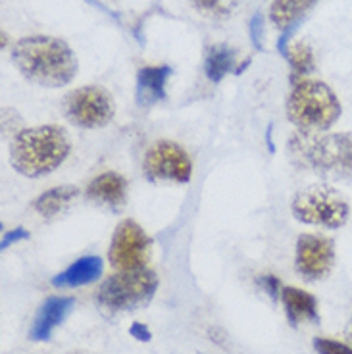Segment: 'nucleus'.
Masks as SVG:
<instances>
[{
  "label": "nucleus",
  "mask_w": 352,
  "mask_h": 354,
  "mask_svg": "<svg viewBox=\"0 0 352 354\" xmlns=\"http://www.w3.org/2000/svg\"><path fill=\"white\" fill-rule=\"evenodd\" d=\"M80 195V189L73 185L54 187L50 191H46L35 201V210L43 218H54L56 214H60L64 208H68Z\"/></svg>",
  "instance_id": "obj_17"
},
{
  "label": "nucleus",
  "mask_w": 352,
  "mask_h": 354,
  "mask_svg": "<svg viewBox=\"0 0 352 354\" xmlns=\"http://www.w3.org/2000/svg\"><path fill=\"white\" fill-rule=\"evenodd\" d=\"M12 62L27 81L48 88L68 85L77 73V60L62 39L33 35L12 46Z\"/></svg>",
  "instance_id": "obj_1"
},
{
  "label": "nucleus",
  "mask_w": 352,
  "mask_h": 354,
  "mask_svg": "<svg viewBox=\"0 0 352 354\" xmlns=\"http://www.w3.org/2000/svg\"><path fill=\"white\" fill-rule=\"evenodd\" d=\"M64 115L71 124L85 129L104 127L112 122L115 114V106L112 97L104 88L89 85L80 87L66 95L62 104Z\"/></svg>",
  "instance_id": "obj_7"
},
{
  "label": "nucleus",
  "mask_w": 352,
  "mask_h": 354,
  "mask_svg": "<svg viewBox=\"0 0 352 354\" xmlns=\"http://www.w3.org/2000/svg\"><path fill=\"white\" fill-rule=\"evenodd\" d=\"M287 115L300 131L322 133L337 124L341 102L326 83L302 80L293 85L287 100Z\"/></svg>",
  "instance_id": "obj_4"
},
{
  "label": "nucleus",
  "mask_w": 352,
  "mask_h": 354,
  "mask_svg": "<svg viewBox=\"0 0 352 354\" xmlns=\"http://www.w3.org/2000/svg\"><path fill=\"white\" fill-rule=\"evenodd\" d=\"M258 285L272 297L273 301H277V299L281 297L283 285L275 275H260V277H258Z\"/></svg>",
  "instance_id": "obj_22"
},
{
  "label": "nucleus",
  "mask_w": 352,
  "mask_h": 354,
  "mask_svg": "<svg viewBox=\"0 0 352 354\" xmlns=\"http://www.w3.org/2000/svg\"><path fill=\"white\" fill-rule=\"evenodd\" d=\"M158 287V277L150 270L120 272L110 275L98 289V302L108 312H127V310L147 306Z\"/></svg>",
  "instance_id": "obj_6"
},
{
  "label": "nucleus",
  "mask_w": 352,
  "mask_h": 354,
  "mask_svg": "<svg viewBox=\"0 0 352 354\" xmlns=\"http://www.w3.org/2000/svg\"><path fill=\"white\" fill-rule=\"evenodd\" d=\"M71 308H73V299H68V297L46 299L33 319V326L29 329V339L31 341H48L53 337L54 329L70 316Z\"/></svg>",
  "instance_id": "obj_11"
},
{
  "label": "nucleus",
  "mask_w": 352,
  "mask_h": 354,
  "mask_svg": "<svg viewBox=\"0 0 352 354\" xmlns=\"http://www.w3.org/2000/svg\"><path fill=\"white\" fill-rule=\"evenodd\" d=\"M287 60H289L290 68H293V80L297 77V75H306L310 71L314 70V53H312V48H310V44L306 43H295L287 46V50L283 54Z\"/></svg>",
  "instance_id": "obj_20"
},
{
  "label": "nucleus",
  "mask_w": 352,
  "mask_h": 354,
  "mask_svg": "<svg viewBox=\"0 0 352 354\" xmlns=\"http://www.w3.org/2000/svg\"><path fill=\"white\" fill-rule=\"evenodd\" d=\"M290 162L335 181H352V133L297 131L287 142Z\"/></svg>",
  "instance_id": "obj_2"
},
{
  "label": "nucleus",
  "mask_w": 352,
  "mask_h": 354,
  "mask_svg": "<svg viewBox=\"0 0 352 354\" xmlns=\"http://www.w3.org/2000/svg\"><path fill=\"white\" fill-rule=\"evenodd\" d=\"M150 239L139 223L133 220L122 221L115 227L108 250L110 264L120 272L142 270L149 262Z\"/></svg>",
  "instance_id": "obj_8"
},
{
  "label": "nucleus",
  "mask_w": 352,
  "mask_h": 354,
  "mask_svg": "<svg viewBox=\"0 0 352 354\" xmlns=\"http://www.w3.org/2000/svg\"><path fill=\"white\" fill-rule=\"evenodd\" d=\"M293 216L302 223L339 230L349 221L351 204L335 187L310 185L295 195L290 204Z\"/></svg>",
  "instance_id": "obj_5"
},
{
  "label": "nucleus",
  "mask_w": 352,
  "mask_h": 354,
  "mask_svg": "<svg viewBox=\"0 0 352 354\" xmlns=\"http://www.w3.org/2000/svg\"><path fill=\"white\" fill-rule=\"evenodd\" d=\"M102 274V260L98 257H83L68 266L62 274H58L53 279L56 287H81L97 281Z\"/></svg>",
  "instance_id": "obj_15"
},
{
  "label": "nucleus",
  "mask_w": 352,
  "mask_h": 354,
  "mask_svg": "<svg viewBox=\"0 0 352 354\" xmlns=\"http://www.w3.org/2000/svg\"><path fill=\"white\" fill-rule=\"evenodd\" d=\"M281 302L293 328L304 322H317V301L314 295L297 287H283Z\"/></svg>",
  "instance_id": "obj_13"
},
{
  "label": "nucleus",
  "mask_w": 352,
  "mask_h": 354,
  "mask_svg": "<svg viewBox=\"0 0 352 354\" xmlns=\"http://www.w3.org/2000/svg\"><path fill=\"white\" fill-rule=\"evenodd\" d=\"M70 354H91V353H85V351H73V353Z\"/></svg>",
  "instance_id": "obj_27"
},
{
  "label": "nucleus",
  "mask_w": 352,
  "mask_h": 354,
  "mask_svg": "<svg viewBox=\"0 0 352 354\" xmlns=\"http://www.w3.org/2000/svg\"><path fill=\"white\" fill-rule=\"evenodd\" d=\"M317 0H273L270 8V19L275 26L287 27L299 24V19L308 12Z\"/></svg>",
  "instance_id": "obj_18"
},
{
  "label": "nucleus",
  "mask_w": 352,
  "mask_h": 354,
  "mask_svg": "<svg viewBox=\"0 0 352 354\" xmlns=\"http://www.w3.org/2000/svg\"><path fill=\"white\" fill-rule=\"evenodd\" d=\"M26 237H29V233H27L26 230H14V231H8L6 235H4V239H2V250L6 247H10L12 243H16V241L19 239H26Z\"/></svg>",
  "instance_id": "obj_24"
},
{
  "label": "nucleus",
  "mask_w": 352,
  "mask_h": 354,
  "mask_svg": "<svg viewBox=\"0 0 352 354\" xmlns=\"http://www.w3.org/2000/svg\"><path fill=\"white\" fill-rule=\"evenodd\" d=\"M89 198L98 201V203L108 204V206H122L127 196V181L124 176L108 171L102 176L95 177L87 187Z\"/></svg>",
  "instance_id": "obj_14"
},
{
  "label": "nucleus",
  "mask_w": 352,
  "mask_h": 354,
  "mask_svg": "<svg viewBox=\"0 0 352 354\" xmlns=\"http://www.w3.org/2000/svg\"><path fill=\"white\" fill-rule=\"evenodd\" d=\"M129 333H131L135 339H139V341H150V331L147 326H142V324H133L131 329H129Z\"/></svg>",
  "instance_id": "obj_25"
},
{
  "label": "nucleus",
  "mask_w": 352,
  "mask_h": 354,
  "mask_svg": "<svg viewBox=\"0 0 352 354\" xmlns=\"http://www.w3.org/2000/svg\"><path fill=\"white\" fill-rule=\"evenodd\" d=\"M196 12L212 21H225L237 14L241 0H193Z\"/></svg>",
  "instance_id": "obj_19"
},
{
  "label": "nucleus",
  "mask_w": 352,
  "mask_h": 354,
  "mask_svg": "<svg viewBox=\"0 0 352 354\" xmlns=\"http://www.w3.org/2000/svg\"><path fill=\"white\" fill-rule=\"evenodd\" d=\"M70 149V137L60 125L19 129L12 141L10 162L21 176L41 177L60 168Z\"/></svg>",
  "instance_id": "obj_3"
},
{
  "label": "nucleus",
  "mask_w": 352,
  "mask_h": 354,
  "mask_svg": "<svg viewBox=\"0 0 352 354\" xmlns=\"http://www.w3.org/2000/svg\"><path fill=\"white\" fill-rule=\"evenodd\" d=\"M314 348L317 354H352V346L339 343L335 339H324V337L314 339Z\"/></svg>",
  "instance_id": "obj_21"
},
{
  "label": "nucleus",
  "mask_w": 352,
  "mask_h": 354,
  "mask_svg": "<svg viewBox=\"0 0 352 354\" xmlns=\"http://www.w3.org/2000/svg\"><path fill=\"white\" fill-rule=\"evenodd\" d=\"M145 174L150 181L187 183L193 174V162L177 142L160 141L152 145L145 156Z\"/></svg>",
  "instance_id": "obj_9"
},
{
  "label": "nucleus",
  "mask_w": 352,
  "mask_h": 354,
  "mask_svg": "<svg viewBox=\"0 0 352 354\" xmlns=\"http://www.w3.org/2000/svg\"><path fill=\"white\" fill-rule=\"evenodd\" d=\"M344 333H346V337H349V341H351V343H352V318H351V322L346 324V329H344Z\"/></svg>",
  "instance_id": "obj_26"
},
{
  "label": "nucleus",
  "mask_w": 352,
  "mask_h": 354,
  "mask_svg": "<svg viewBox=\"0 0 352 354\" xmlns=\"http://www.w3.org/2000/svg\"><path fill=\"white\" fill-rule=\"evenodd\" d=\"M335 264L333 241L324 235H300L297 241V270L308 281L329 275Z\"/></svg>",
  "instance_id": "obj_10"
},
{
  "label": "nucleus",
  "mask_w": 352,
  "mask_h": 354,
  "mask_svg": "<svg viewBox=\"0 0 352 354\" xmlns=\"http://www.w3.org/2000/svg\"><path fill=\"white\" fill-rule=\"evenodd\" d=\"M172 75L169 66H147L137 73V104L152 106L166 98V83Z\"/></svg>",
  "instance_id": "obj_12"
},
{
  "label": "nucleus",
  "mask_w": 352,
  "mask_h": 354,
  "mask_svg": "<svg viewBox=\"0 0 352 354\" xmlns=\"http://www.w3.org/2000/svg\"><path fill=\"white\" fill-rule=\"evenodd\" d=\"M204 71L212 83H220L229 71H235V50L228 44H212L206 53Z\"/></svg>",
  "instance_id": "obj_16"
},
{
  "label": "nucleus",
  "mask_w": 352,
  "mask_h": 354,
  "mask_svg": "<svg viewBox=\"0 0 352 354\" xmlns=\"http://www.w3.org/2000/svg\"><path fill=\"white\" fill-rule=\"evenodd\" d=\"M250 37H252V44L256 48L262 50L264 48V43H262V39H264V18H262V14H254L252 19H250Z\"/></svg>",
  "instance_id": "obj_23"
}]
</instances>
